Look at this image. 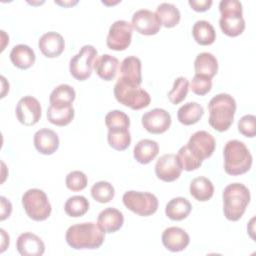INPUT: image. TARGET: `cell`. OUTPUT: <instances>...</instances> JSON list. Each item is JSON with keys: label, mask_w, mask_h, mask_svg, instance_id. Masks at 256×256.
Returning <instances> with one entry per match:
<instances>
[{"label": "cell", "mask_w": 256, "mask_h": 256, "mask_svg": "<svg viewBox=\"0 0 256 256\" xmlns=\"http://www.w3.org/2000/svg\"><path fill=\"white\" fill-rule=\"evenodd\" d=\"M105 240V232L98 224L89 222L76 224L68 228L66 232L67 244L76 250L98 249Z\"/></svg>", "instance_id": "obj_1"}, {"label": "cell", "mask_w": 256, "mask_h": 256, "mask_svg": "<svg viewBox=\"0 0 256 256\" xmlns=\"http://www.w3.org/2000/svg\"><path fill=\"white\" fill-rule=\"evenodd\" d=\"M236 108V101L231 95L221 93L214 96L208 104L210 126L218 132L227 131L233 124Z\"/></svg>", "instance_id": "obj_2"}, {"label": "cell", "mask_w": 256, "mask_h": 256, "mask_svg": "<svg viewBox=\"0 0 256 256\" xmlns=\"http://www.w3.org/2000/svg\"><path fill=\"white\" fill-rule=\"evenodd\" d=\"M224 169L232 176L247 173L253 163V157L247 146L239 140H230L224 147Z\"/></svg>", "instance_id": "obj_3"}, {"label": "cell", "mask_w": 256, "mask_h": 256, "mask_svg": "<svg viewBox=\"0 0 256 256\" xmlns=\"http://www.w3.org/2000/svg\"><path fill=\"white\" fill-rule=\"evenodd\" d=\"M251 200L249 189L241 183H232L226 186L223 192L224 215L233 222L242 218Z\"/></svg>", "instance_id": "obj_4"}, {"label": "cell", "mask_w": 256, "mask_h": 256, "mask_svg": "<svg viewBox=\"0 0 256 256\" xmlns=\"http://www.w3.org/2000/svg\"><path fill=\"white\" fill-rule=\"evenodd\" d=\"M221 18L219 25L222 32L229 37H237L245 30L242 4L238 0H222L219 4Z\"/></svg>", "instance_id": "obj_5"}, {"label": "cell", "mask_w": 256, "mask_h": 256, "mask_svg": "<svg viewBox=\"0 0 256 256\" xmlns=\"http://www.w3.org/2000/svg\"><path fill=\"white\" fill-rule=\"evenodd\" d=\"M114 96L116 100L132 110H141L151 103L149 93L140 86L130 85L120 78L114 86Z\"/></svg>", "instance_id": "obj_6"}, {"label": "cell", "mask_w": 256, "mask_h": 256, "mask_svg": "<svg viewBox=\"0 0 256 256\" xmlns=\"http://www.w3.org/2000/svg\"><path fill=\"white\" fill-rule=\"evenodd\" d=\"M22 205L26 214L34 221H45L52 212L46 193L40 189H29L22 196Z\"/></svg>", "instance_id": "obj_7"}, {"label": "cell", "mask_w": 256, "mask_h": 256, "mask_svg": "<svg viewBox=\"0 0 256 256\" xmlns=\"http://www.w3.org/2000/svg\"><path fill=\"white\" fill-rule=\"evenodd\" d=\"M123 203L130 211L142 217H148L156 213L159 205L154 194L138 191L126 192L123 195Z\"/></svg>", "instance_id": "obj_8"}, {"label": "cell", "mask_w": 256, "mask_h": 256, "mask_svg": "<svg viewBox=\"0 0 256 256\" xmlns=\"http://www.w3.org/2000/svg\"><path fill=\"white\" fill-rule=\"evenodd\" d=\"M98 51L92 45L83 46L79 53L70 60L69 70L71 75L78 81H85L92 75L93 64Z\"/></svg>", "instance_id": "obj_9"}, {"label": "cell", "mask_w": 256, "mask_h": 256, "mask_svg": "<svg viewBox=\"0 0 256 256\" xmlns=\"http://www.w3.org/2000/svg\"><path fill=\"white\" fill-rule=\"evenodd\" d=\"M133 26L125 20L114 22L109 29L107 36V46L114 51L126 50L132 41Z\"/></svg>", "instance_id": "obj_10"}, {"label": "cell", "mask_w": 256, "mask_h": 256, "mask_svg": "<svg viewBox=\"0 0 256 256\" xmlns=\"http://www.w3.org/2000/svg\"><path fill=\"white\" fill-rule=\"evenodd\" d=\"M42 115L40 102L32 97L25 96L21 98L16 106V117L24 126H34L37 124Z\"/></svg>", "instance_id": "obj_11"}, {"label": "cell", "mask_w": 256, "mask_h": 256, "mask_svg": "<svg viewBox=\"0 0 256 256\" xmlns=\"http://www.w3.org/2000/svg\"><path fill=\"white\" fill-rule=\"evenodd\" d=\"M172 119L169 112L161 108H155L142 116L143 127L151 134H163L171 126Z\"/></svg>", "instance_id": "obj_12"}, {"label": "cell", "mask_w": 256, "mask_h": 256, "mask_svg": "<svg viewBox=\"0 0 256 256\" xmlns=\"http://www.w3.org/2000/svg\"><path fill=\"white\" fill-rule=\"evenodd\" d=\"M187 146L200 160L204 161L213 155L216 141L207 131H197L190 137Z\"/></svg>", "instance_id": "obj_13"}, {"label": "cell", "mask_w": 256, "mask_h": 256, "mask_svg": "<svg viewBox=\"0 0 256 256\" xmlns=\"http://www.w3.org/2000/svg\"><path fill=\"white\" fill-rule=\"evenodd\" d=\"M182 170L178 157L175 154H165L161 156L155 165L157 178L164 182L176 181L180 177Z\"/></svg>", "instance_id": "obj_14"}, {"label": "cell", "mask_w": 256, "mask_h": 256, "mask_svg": "<svg viewBox=\"0 0 256 256\" xmlns=\"http://www.w3.org/2000/svg\"><path fill=\"white\" fill-rule=\"evenodd\" d=\"M132 26L140 34L146 36L156 35L161 28V23L156 14L147 9H141L134 13Z\"/></svg>", "instance_id": "obj_15"}, {"label": "cell", "mask_w": 256, "mask_h": 256, "mask_svg": "<svg viewBox=\"0 0 256 256\" xmlns=\"http://www.w3.org/2000/svg\"><path fill=\"white\" fill-rule=\"evenodd\" d=\"M162 243L164 247L171 252H181L185 250L189 243L188 233L180 227H169L162 234Z\"/></svg>", "instance_id": "obj_16"}, {"label": "cell", "mask_w": 256, "mask_h": 256, "mask_svg": "<svg viewBox=\"0 0 256 256\" xmlns=\"http://www.w3.org/2000/svg\"><path fill=\"white\" fill-rule=\"evenodd\" d=\"M38 46L45 57L56 58L64 52L65 41L61 34L51 31L41 36Z\"/></svg>", "instance_id": "obj_17"}, {"label": "cell", "mask_w": 256, "mask_h": 256, "mask_svg": "<svg viewBox=\"0 0 256 256\" xmlns=\"http://www.w3.org/2000/svg\"><path fill=\"white\" fill-rule=\"evenodd\" d=\"M60 145L58 134L51 129H40L34 135V146L43 155L54 154Z\"/></svg>", "instance_id": "obj_18"}, {"label": "cell", "mask_w": 256, "mask_h": 256, "mask_svg": "<svg viewBox=\"0 0 256 256\" xmlns=\"http://www.w3.org/2000/svg\"><path fill=\"white\" fill-rule=\"evenodd\" d=\"M142 63L138 57L129 56L125 58L120 66V79L124 82L140 86L142 84Z\"/></svg>", "instance_id": "obj_19"}, {"label": "cell", "mask_w": 256, "mask_h": 256, "mask_svg": "<svg viewBox=\"0 0 256 256\" xmlns=\"http://www.w3.org/2000/svg\"><path fill=\"white\" fill-rule=\"evenodd\" d=\"M17 250L22 256H41L45 252V244L37 235L26 232L18 237Z\"/></svg>", "instance_id": "obj_20"}, {"label": "cell", "mask_w": 256, "mask_h": 256, "mask_svg": "<svg viewBox=\"0 0 256 256\" xmlns=\"http://www.w3.org/2000/svg\"><path fill=\"white\" fill-rule=\"evenodd\" d=\"M119 60L109 54H104L95 59L93 68L96 74L104 81H112L118 72Z\"/></svg>", "instance_id": "obj_21"}, {"label": "cell", "mask_w": 256, "mask_h": 256, "mask_svg": "<svg viewBox=\"0 0 256 256\" xmlns=\"http://www.w3.org/2000/svg\"><path fill=\"white\" fill-rule=\"evenodd\" d=\"M97 224L105 233H115L122 228L124 216L118 209L107 208L99 214Z\"/></svg>", "instance_id": "obj_22"}, {"label": "cell", "mask_w": 256, "mask_h": 256, "mask_svg": "<svg viewBox=\"0 0 256 256\" xmlns=\"http://www.w3.org/2000/svg\"><path fill=\"white\" fill-rule=\"evenodd\" d=\"M10 60L15 67L22 70H27L35 64L36 55L34 50L28 45L19 44L14 46L11 50Z\"/></svg>", "instance_id": "obj_23"}, {"label": "cell", "mask_w": 256, "mask_h": 256, "mask_svg": "<svg viewBox=\"0 0 256 256\" xmlns=\"http://www.w3.org/2000/svg\"><path fill=\"white\" fill-rule=\"evenodd\" d=\"M159 154V145L156 141L143 139L134 148V158L140 164L146 165L152 162Z\"/></svg>", "instance_id": "obj_24"}, {"label": "cell", "mask_w": 256, "mask_h": 256, "mask_svg": "<svg viewBox=\"0 0 256 256\" xmlns=\"http://www.w3.org/2000/svg\"><path fill=\"white\" fill-rule=\"evenodd\" d=\"M194 69L196 75H201L212 79L218 72V61L213 54L203 52L196 57Z\"/></svg>", "instance_id": "obj_25"}, {"label": "cell", "mask_w": 256, "mask_h": 256, "mask_svg": "<svg viewBox=\"0 0 256 256\" xmlns=\"http://www.w3.org/2000/svg\"><path fill=\"white\" fill-rule=\"evenodd\" d=\"M191 203L183 197L173 198L166 205V216L173 221H182L186 219L191 213Z\"/></svg>", "instance_id": "obj_26"}, {"label": "cell", "mask_w": 256, "mask_h": 256, "mask_svg": "<svg viewBox=\"0 0 256 256\" xmlns=\"http://www.w3.org/2000/svg\"><path fill=\"white\" fill-rule=\"evenodd\" d=\"M76 98V92L73 87L67 84H61L57 86L51 93L49 101L50 105L56 108H64L72 106Z\"/></svg>", "instance_id": "obj_27"}, {"label": "cell", "mask_w": 256, "mask_h": 256, "mask_svg": "<svg viewBox=\"0 0 256 256\" xmlns=\"http://www.w3.org/2000/svg\"><path fill=\"white\" fill-rule=\"evenodd\" d=\"M204 115V108L197 102H189L181 106L178 110L177 117L181 124L190 126L198 123Z\"/></svg>", "instance_id": "obj_28"}, {"label": "cell", "mask_w": 256, "mask_h": 256, "mask_svg": "<svg viewBox=\"0 0 256 256\" xmlns=\"http://www.w3.org/2000/svg\"><path fill=\"white\" fill-rule=\"evenodd\" d=\"M194 40L202 46L212 45L216 40V31L212 24L205 20L197 21L192 28Z\"/></svg>", "instance_id": "obj_29"}, {"label": "cell", "mask_w": 256, "mask_h": 256, "mask_svg": "<svg viewBox=\"0 0 256 256\" xmlns=\"http://www.w3.org/2000/svg\"><path fill=\"white\" fill-rule=\"evenodd\" d=\"M156 16L161 25L166 28H173L177 26L181 20V13L179 9L171 3H162L156 9Z\"/></svg>", "instance_id": "obj_30"}, {"label": "cell", "mask_w": 256, "mask_h": 256, "mask_svg": "<svg viewBox=\"0 0 256 256\" xmlns=\"http://www.w3.org/2000/svg\"><path fill=\"white\" fill-rule=\"evenodd\" d=\"M190 194L197 201L206 202L214 195L213 183L206 177H197L190 184Z\"/></svg>", "instance_id": "obj_31"}, {"label": "cell", "mask_w": 256, "mask_h": 256, "mask_svg": "<svg viewBox=\"0 0 256 256\" xmlns=\"http://www.w3.org/2000/svg\"><path fill=\"white\" fill-rule=\"evenodd\" d=\"M75 116V110L73 106H68L64 108H56L49 106L47 110V119L48 121L56 126L64 127L69 125Z\"/></svg>", "instance_id": "obj_32"}, {"label": "cell", "mask_w": 256, "mask_h": 256, "mask_svg": "<svg viewBox=\"0 0 256 256\" xmlns=\"http://www.w3.org/2000/svg\"><path fill=\"white\" fill-rule=\"evenodd\" d=\"M90 207V203L84 196H73L70 197L64 206L66 214L73 218L84 216Z\"/></svg>", "instance_id": "obj_33"}, {"label": "cell", "mask_w": 256, "mask_h": 256, "mask_svg": "<svg viewBox=\"0 0 256 256\" xmlns=\"http://www.w3.org/2000/svg\"><path fill=\"white\" fill-rule=\"evenodd\" d=\"M110 147L117 151L126 150L131 144V134L128 130H108L107 136Z\"/></svg>", "instance_id": "obj_34"}, {"label": "cell", "mask_w": 256, "mask_h": 256, "mask_svg": "<svg viewBox=\"0 0 256 256\" xmlns=\"http://www.w3.org/2000/svg\"><path fill=\"white\" fill-rule=\"evenodd\" d=\"M91 195L95 201L105 204L110 202L114 198L115 189L109 182L100 181L92 186Z\"/></svg>", "instance_id": "obj_35"}, {"label": "cell", "mask_w": 256, "mask_h": 256, "mask_svg": "<svg viewBox=\"0 0 256 256\" xmlns=\"http://www.w3.org/2000/svg\"><path fill=\"white\" fill-rule=\"evenodd\" d=\"M105 124L108 130H128L130 118L120 110H113L105 116Z\"/></svg>", "instance_id": "obj_36"}, {"label": "cell", "mask_w": 256, "mask_h": 256, "mask_svg": "<svg viewBox=\"0 0 256 256\" xmlns=\"http://www.w3.org/2000/svg\"><path fill=\"white\" fill-rule=\"evenodd\" d=\"M178 160L181 164V167L185 171H194L200 168L203 161L200 160L189 148L187 145L180 148L177 154Z\"/></svg>", "instance_id": "obj_37"}, {"label": "cell", "mask_w": 256, "mask_h": 256, "mask_svg": "<svg viewBox=\"0 0 256 256\" xmlns=\"http://www.w3.org/2000/svg\"><path fill=\"white\" fill-rule=\"evenodd\" d=\"M189 91V81L185 77H179L175 80L172 90L168 93V99L174 105L183 102Z\"/></svg>", "instance_id": "obj_38"}, {"label": "cell", "mask_w": 256, "mask_h": 256, "mask_svg": "<svg viewBox=\"0 0 256 256\" xmlns=\"http://www.w3.org/2000/svg\"><path fill=\"white\" fill-rule=\"evenodd\" d=\"M88 178L82 171H72L66 177V186L73 192H79L87 187Z\"/></svg>", "instance_id": "obj_39"}, {"label": "cell", "mask_w": 256, "mask_h": 256, "mask_svg": "<svg viewBox=\"0 0 256 256\" xmlns=\"http://www.w3.org/2000/svg\"><path fill=\"white\" fill-rule=\"evenodd\" d=\"M189 86L194 94L204 96L208 94L212 89V79L195 74Z\"/></svg>", "instance_id": "obj_40"}, {"label": "cell", "mask_w": 256, "mask_h": 256, "mask_svg": "<svg viewBox=\"0 0 256 256\" xmlns=\"http://www.w3.org/2000/svg\"><path fill=\"white\" fill-rule=\"evenodd\" d=\"M239 132L249 138H254L256 135V117L254 115H245L238 122Z\"/></svg>", "instance_id": "obj_41"}, {"label": "cell", "mask_w": 256, "mask_h": 256, "mask_svg": "<svg viewBox=\"0 0 256 256\" xmlns=\"http://www.w3.org/2000/svg\"><path fill=\"white\" fill-rule=\"evenodd\" d=\"M0 220L4 221L10 217L12 213V204L4 196L0 197Z\"/></svg>", "instance_id": "obj_42"}, {"label": "cell", "mask_w": 256, "mask_h": 256, "mask_svg": "<svg viewBox=\"0 0 256 256\" xmlns=\"http://www.w3.org/2000/svg\"><path fill=\"white\" fill-rule=\"evenodd\" d=\"M189 5L196 12H205L209 10L213 4L212 0H190Z\"/></svg>", "instance_id": "obj_43"}, {"label": "cell", "mask_w": 256, "mask_h": 256, "mask_svg": "<svg viewBox=\"0 0 256 256\" xmlns=\"http://www.w3.org/2000/svg\"><path fill=\"white\" fill-rule=\"evenodd\" d=\"M0 232H1V250L0 252L3 253L7 247L9 246V243H10V238H9V235L6 233V231L4 229H0Z\"/></svg>", "instance_id": "obj_44"}, {"label": "cell", "mask_w": 256, "mask_h": 256, "mask_svg": "<svg viewBox=\"0 0 256 256\" xmlns=\"http://www.w3.org/2000/svg\"><path fill=\"white\" fill-rule=\"evenodd\" d=\"M1 79V84H2V91H1V98H4L6 93L9 91V83L6 81L4 76L0 77Z\"/></svg>", "instance_id": "obj_45"}, {"label": "cell", "mask_w": 256, "mask_h": 256, "mask_svg": "<svg viewBox=\"0 0 256 256\" xmlns=\"http://www.w3.org/2000/svg\"><path fill=\"white\" fill-rule=\"evenodd\" d=\"M56 4L60 5V6H64V7H71V6H74L78 3V1H55Z\"/></svg>", "instance_id": "obj_46"}]
</instances>
